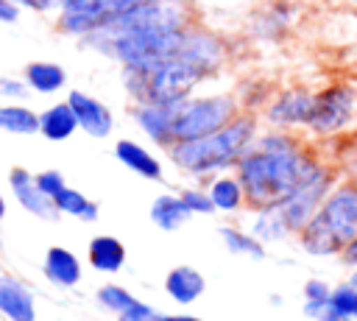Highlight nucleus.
<instances>
[{
	"mask_svg": "<svg viewBox=\"0 0 357 321\" xmlns=\"http://www.w3.org/2000/svg\"><path fill=\"white\" fill-rule=\"evenodd\" d=\"M326 307H329V304H324V301H304V315L318 321V318L326 313Z\"/></svg>",
	"mask_w": 357,
	"mask_h": 321,
	"instance_id": "nucleus-38",
	"label": "nucleus"
},
{
	"mask_svg": "<svg viewBox=\"0 0 357 321\" xmlns=\"http://www.w3.org/2000/svg\"><path fill=\"white\" fill-rule=\"evenodd\" d=\"M64 100L70 103V109H73V114H75L78 131H84V134H89V137H95V140H103V137L112 134V128H114V114H112V109H109L100 98H95V95H89V92H81V89H70Z\"/></svg>",
	"mask_w": 357,
	"mask_h": 321,
	"instance_id": "nucleus-12",
	"label": "nucleus"
},
{
	"mask_svg": "<svg viewBox=\"0 0 357 321\" xmlns=\"http://www.w3.org/2000/svg\"><path fill=\"white\" fill-rule=\"evenodd\" d=\"M310 156L312 154L287 128L257 134L251 148H245L234 162V176L245 193V204L259 209L282 201L301 179Z\"/></svg>",
	"mask_w": 357,
	"mask_h": 321,
	"instance_id": "nucleus-2",
	"label": "nucleus"
},
{
	"mask_svg": "<svg viewBox=\"0 0 357 321\" xmlns=\"http://www.w3.org/2000/svg\"><path fill=\"white\" fill-rule=\"evenodd\" d=\"M159 321H204V318L187 315V313H170V315H159Z\"/></svg>",
	"mask_w": 357,
	"mask_h": 321,
	"instance_id": "nucleus-39",
	"label": "nucleus"
},
{
	"mask_svg": "<svg viewBox=\"0 0 357 321\" xmlns=\"http://www.w3.org/2000/svg\"><path fill=\"white\" fill-rule=\"evenodd\" d=\"M117 321H159V313L151 307V304H145V301H139L134 310H128V313H123V315H117Z\"/></svg>",
	"mask_w": 357,
	"mask_h": 321,
	"instance_id": "nucleus-34",
	"label": "nucleus"
},
{
	"mask_svg": "<svg viewBox=\"0 0 357 321\" xmlns=\"http://www.w3.org/2000/svg\"><path fill=\"white\" fill-rule=\"evenodd\" d=\"M206 81V75L190 64L181 56H170L165 61H159L156 67H151L142 75V100H156V103H181L184 98H190L201 84Z\"/></svg>",
	"mask_w": 357,
	"mask_h": 321,
	"instance_id": "nucleus-7",
	"label": "nucleus"
},
{
	"mask_svg": "<svg viewBox=\"0 0 357 321\" xmlns=\"http://www.w3.org/2000/svg\"><path fill=\"white\" fill-rule=\"evenodd\" d=\"M36 176V184H39V190L53 201V195L67 184L64 181V173L61 170H56V167H50V170H42V173H33Z\"/></svg>",
	"mask_w": 357,
	"mask_h": 321,
	"instance_id": "nucleus-31",
	"label": "nucleus"
},
{
	"mask_svg": "<svg viewBox=\"0 0 357 321\" xmlns=\"http://www.w3.org/2000/svg\"><path fill=\"white\" fill-rule=\"evenodd\" d=\"M0 131L17 134V137L39 134V112H33L31 106H22L20 100H6L0 103Z\"/></svg>",
	"mask_w": 357,
	"mask_h": 321,
	"instance_id": "nucleus-24",
	"label": "nucleus"
},
{
	"mask_svg": "<svg viewBox=\"0 0 357 321\" xmlns=\"http://www.w3.org/2000/svg\"><path fill=\"white\" fill-rule=\"evenodd\" d=\"M206 290V279L198 268L192 265H176L167 271L165 276V293L176 301V304H192L201 299V293Z\"/></svg>",
	"mask_w": 357,
	"mask_h": 321,
	"instance_id": "nucleus-18",
	"label": "nucleus"
},
{
	"mask_svg": "<svg viewBox=\"0 0 357 321\" xmlns=\"http://www.w3.org/2000/svg\"><path fill=\"white\" fill-rule=\"evenodd\" d=\"M329 310H335V313L357 321V285L343 282V285L332 288V293H329Z\"/></svg>",
	"mask_w": 357,
	"mask_h": 321,
	"instance_id": "nucleus-29",
	"label": "nucleus"
},
{
	"mask_svg": "<svg viewBox=\"0 0 357 321\" xmlns=\"http://www.w3.org/2000/svg\"><path fill=\"white\" fill-rule=\"evenodd\" d=\"M176 56L187 59L206 78H212L226 64V45L218 33H212L206 28H198V25H187L184 33H181V45H178Z\"/></svg>",
	"mask_w": 357,
	"mask_h": 321,
	"instance_id": "nucleus-10",
	"label": "nucleus"
},
{
	"mask_svg": "<svg viewBox=\"0 0 357 321\" xmlns=\"http://www.w3.org/2000/svg\"><path fill=\"white\" fill-rule=\"evenodd\" d=\"M137 3L139 0H59L56 28L67 36L84 39Z\"/></svg>",
	"mask_w": 357,
	"mask_h": 321,
	"instance_id": "nucleus-8",
	"label": "nucleus"
},
{
	"mask_svg": "<svg viewBox=\"0 0 357 321\" xmlns=\"http://www.w3.org/2000/svg\"><path fill=\"white\" fill-rule=\"evenodd\" d=\"M20 8H28V11H36V14H50L56 11L59 0H17Z\"/></svg>",
	"mask_w": 357,
	"mask_h": 321,
	"instance_id": "nucleus-35",
	"label": "nucleus"
},
{
	"mask_svg": "<svg viewBox=\"0 0 357 321\" xmlns=\"http://www.w3.org/2000/svg\"><path fill=\"white\" fill-rule=\"evenodd\" d=\"M187 25H192L187 0H139L84 36L81 45L114 59L123 70L148 73L159 61L176 56Z\"/></svg>",
	"mask_w": 357,
	"mask_h": 321,
	"instance_id": "nucleus-1",
	"label": "nucleus"
},
{
	"mask_svg": "<svg viewBox=\"0 0 357 321\" xmlns=\"http://www.w3.org/2000/svg\"><path fill=\"white\" fill-rule=\"evenodd\" d=\"M357 234V181L332 184L315 215L298 229V243L307 254L332 257Z\"/></svg>",
	"mask_w": 357,
	"mask_h": 321,
	"instance_id": "nucleus-4",
	"label": "nucleus"
},
{
	"mask_svg": "<svg viewBox=\"0 0 357 321\" xmlns=\"http://www.w3.org/2000/svg\"><path fill=\"white\" fill-rule=\"evenodd\" d=\"M6 215V198H3V190H0V218Z\"/></svg>",
	"mask_w": 357,
	"mask_h": 321,
	"instance_id": "nucleus-41",
	"label": "nucleus"
},
{
	"mask_svg": "<svg viewBox=\"0 0 357 321\" xmlns=\"http://www.w3.org/2000/svg\"><path fill=\"white\" fill-rule=\"evenodd\" d=\"M86 260L95 271L117 274L126 265V246L114 234H95L86 246Z\"/></svg>",
	"mask_w": 357,
	"mask_h": 321,
	"instance_id": "nucleus-20",
	"label": "nucleus"
},
{
	"mask_svg": "<svg viewBox=\"0 0 357 321\" xmlns=\"http://www.w3.org/2000/svg\"><path fill=\"white\" fill-rule=\"evenodd\" d=\"M8 187H11V195L17 198V204L31 212L33 218H45V221H53L59 212L53 207V201L39 190L36 184V176L25 167H11L8 170Z\"/></svg>",
	"mask_w": 357,
	"mask_h": 321,
	"instance_id": "nucleus-14",
	"label": "nucleus"
},
{
	"mask_svg": "<svg viewBox=\"0 0 357 321\" xmlns=\"http://www.w3.org/2000/svg\"><path fill=\"white\" fill-rule=\"evenodd\" d=\"M248 232H251L262 246L282 243V240L293 237L290 229H287V223H284V218L279 215L276 204H271V207H259L257 215H254V221H251V229H248Z\"/></svg>",
	"mask_w": 357,
	"mask_h": 321,
	"instance_id": "nucleus-25",
	"label": "nucleus"
},
{
	"mask_svg": "<svg viewBox=\"0 0 357 321\" xmlns=\"http://www.w3.org/2000/svg\"><path fill=\"white\" fill-rule=\"evenodd\" d=\"M190 209L184 207V201L178 198V193H165L156 195L151 204V221L153 226H159L162 232H176L190 221Z\"/></svg>",
	"mask_w": 357,
	"mask_h": 321,
	"instance_id": "nucleus-22",
	"label": "nucleus"
},
{
	"mask_svg": "<svg viewBox=\"0 0 357 321\" xmlns=\"http://www.w3.org/2000/svg\"><path fill=\"white\" fill-rule=\"evenodd\" d=\"M310 112H312V92L307 87H290L282 89L265 106V120L273 128H298V126L307 128Z\"/></svg>",
	"mask_w": 357,
	"mask_h": 321,
	"instance_id": "nucleus-11",
	"label": "nucleus"
},
{
	"mask_svg": "<svg viewBox=\"0 0 357 321\" xmlns=\"http://www.w3.org/2000/svg\"><path fill=\"white\" fill-rule=\"evenodd\" d=\"M95 299H98V304L103 310H109L114 315H123V313H128V310H134L139 304V299L131 290H126L123 285H103V288H98Z\"/></svg>",
	"mask_w": 357,
	"mask_h": 321,
	"instance_id": "nucleus-28",
	"label": "nucleus"
},
{
	"mask_svg": "<svg viewBox=\"0 0 357 321\" xmlns=\"http://www.w3.org/2000/svg\"><path fill=\"white\" fill-rule=\"evenodd\" d=\"M75 131H78V123H75V114L67 100H59V103L47 106L45 112H39V134L45 140L61 142V140H70Z\"/></svg>",
	"mask_w": 357,
	"mask_h": 321,
	"instance_id": "nucleus-21",
	"label": "nucleus"
},
{
	"mask_svg": "<svg viewBox=\"0 0 357 321\" xmlns=\"http://www.w3.org/2000/svg\"><path fill=\"white\" fill-rule=\"evenodd\" d=\"M28 95V84L17 75H0V98L3 100H22Z\"/></svg>",
	"mask_w": 357,
	"mask_h": 321,
	"instance_id": "nucleus-32",
	"label": "nucleus"
},
{
	"mask_svg": "<svg viewBox=\"0 0 357 321\" xmlns=\"http://www.w3.org/2000/svg\"><path fill=\"white\" fill-rule=\"evenodd\" d=\"M176 106L178 103H156V100H139L131 109V117L137 123V128L156 142L159 148H170L173 145V117H176Z\"/></svg>",
	"mask_w": 357,
	"mask_h": 321,
	"instance_id": "nucleus-13",
	"label": "nucleus"
},
{
	"mask_svg": "<svg viewBox=\"0 0 357 321\" xmlns=\"http://www.w3.org/2000/svg\"><path fill=\"white\" fill-rule=\"evenodd\" d=\"M20 14H22V8L17 6V0H0V22L11 25L20 20Z\"/></svg>",
	"mask_w": 357,
	"mask_h": 321,
	"instance_id": "nucleus-36",
	"label": "nucleus"
},
{
	"mask_svg": "<svg viewBox=\"0 0 357 321\" xmlns=\"http://www.w3.org/2000/svg\"><path fill=\"white\" fill-rule=\"evenodd\" d=\"M332 184H335V170L329 165H324L318 156H310L301 179L293 184V190L282 201H276V209L284 218L290 234H298V229L315 215V209L321 207V201L326 198Z\"/></svg>",
	"mask_w": 357,
	"mask_h": 321,
	"instance_id": "nucleus-6",
	"label": "nucleus"
},
{
	"mask_svg": "<svg viewBox=\"0 0 357 321\" xmlns=\"http://www.w3.org/2000/svg\"><path fill=\"white\" fill-rule=\"evenodd\" d=\"M220 240L231 254L251 257V260H262L265 257V246L251 232H243V229H234V226H220Z\"/></svg>",
	"mask_w": 357,
	"mask_h": 321,
	"instance_id": "nucleus-27",
	"label": "nucleus"
},
{
	"mask_svg": "<svg viewBox=\"0 0 357 321\" xmlns=\"http://www.w3.org/2000/svg\"><path fill=\"white\" fill-rule=\"evenodd\" d=\"M318 321H351V318H346V315H340V313H335V310L326 307V313H324Z\"/></svg>",
	"mask_w": 357,
	"mask_h": 321,
	"instance_id": "nucleus-40",
	"label": "nucleus"
},
{
	"mask_svg": "<svg viewBox=\"0 0 357 321\" xmlns=\"http://www.w3.org/2000/svg\"><path fill=\"white\" fill-rule=\"evenodd\" d=\"M22 81L28 84V92L56 95L67 87V70L56 61H28L22 70Z\"/></svg>",
	"mask_w": 357,
	"mask_h": 321,
	"instance_id": "nucleus-19",
	"label": "nucleus"
},
{
	"mask_svg": "<svg viewBox=\"0 0 357 321\" xmlns=\"http://www.w3.org/2000/svg\"><path fill=\"white\" fill-rule=\"evenodd\" d=\"M329 293H332V285L324 282V279H310L304 285V301H324V304H329Z\"/></svg>",
	"mask_w": 357,
	"mask_h": 321,
	"instance_id": "nucleus-33",
	"label": "nucleus"
},
{
	"mask_svg": "<svg viewBox=\"0 0 357 321\" xmlns=\"http://www.w3.org/2000/svg\"><path fill=\"white\" fill-rule=\"evenodd\" d=\"M0 315L8 321H36L33 293L14 276L0 274Z\"/></svg>",
	"mask_w": 357,
	"mask_h": 321,
	"instance_id": "nucleus-15",
	"label": "nucleus"
},
{
	"mask_svg": "<svg viewBox=\"0 0 357 321\" xmlns=\"http://www.w3.org/2000/svg\"><path fill=\"white\" fill-rule=\"evenodd\" d=\"M114 156L123 167H128L131 173L148 179V181H159L165 176L162 170V162L137 140H117L114 142Z\"/></svg>",
	"mask_w": 357,
	"mask_h": 321,
	"instance_id": "nucleus-17",
	"label": "nucleus"
},
{
	"mask_svg": "<svg viewBox=\"0 0 357 321\" xmlns=\"http://www.w3.org/2000/svg\"><path fill=\"white\" fill-rule=\"evenodd\" d=\"M340 260H343V265H349L351 271L357 268V234H354V237L340 248Z\"/></svg>",
	"mask_w": 357,
	"mask_h": 321,
	"instance_id": "nucleus-37",
	"label": "nucleus"
},
{
	"mask_svg": "<svg viewBox=\"0 0 357 321\" xmlns=\"http://www.w3.org/2000/svg\"><path fill=\"white\" fill-rule=\"evenodd\" d=\"M259 134V123L251 112H237L226 126H220L212 134L195 137V140H181L167 148L170 162L192 176V179H212L218 173H226L234 167V162L243 156L245 148Z\"/></svg>",
	"mask_w": 357,
	"mask_h": 321,
	"instance_id": "nucleus-3",
	"label": "nucleus"
},
{
	"mask_svg": "<svg viewBox=\"0 0 357 321\" xmlns=\"http://www.w3.org/2000/svg\"><path fill=\"white\" fill-rule=\"evenodd\" d=\"M42 274L50 285H56L61 290H70L81 282V262L70 248L50 246L47 254H45V262H42Z\"/></svg>",
	"mask_w": 357,
	"mask_h": 321,
	"instance_id": "nucleus-16",
	"label": "nucleus"
},
{
	"mask_svg": "<svg viewBox=\"0 0 357 321\" xmlns=\"http://www.w3.org/2000/svg\"><path fill=\"white\" fill-rule=\"evenodd\" d=\"M240 112V100L229 92H212V95H190L176 106L173 117V142L195 140L204 134L218 131Z\"/></svg>",
	"mask_w": 357,
	"mask_h": 321,
	"instance_id": "nucleus-5",
	"label": "nucleus"
},
{
	"mask_svg": "<svg viewBox=\"0 0 357 321\" xmlns=\"http://www.w3.org/2000/svg\"><path fill=\"white\" fill-rule=\"evenodd\" d=\"M357 114V95L349 84H329L321 92H312V112L307 128L318 137L346 131Z\"/></svg>",
	"mask_w": 357,
	"mask_h": 321,
	"instance_id": "nucleus-9",
	"label": "nucleus"
},
{
	"mask_svg": "<svg viewBox=\"0 0 357 321\" xmlns=\"http://www.w3.org/2000/svg\"><path fill=\"white\" fill-rule=\"evenodd\" d=\"M53 207H56V212H59V215L81 218V221H86V223L98 221V215H100L98 204H95L92 198H86L81 190L70 187V184H64V187H61V190L53 195Z\"/></svg>",
	"mask_w": 357,
	"mask_h": 321,
	"instance_id": "nucleus-26",
	"label": "nucleus"
},
{
	"mask_svg": "<svg viewBox=\"0 0 357 321\" xmlns=\"http://www.w3.org/2000/svg\"><path fill=\"white\" fill-rule=\"evenodd\" d=\"M206 193L212 198L215 212H237L245 204V193H243V187H240V181H237L234 173H218V176H212Z\"/></svg>",
	"mask_w": 357,
	"mask_h": 321,
	"instance_id": "nucleus-23",
	"label": "nucleus"
},
{
	"mask_svg": "<svg viewBox=\"0 0 357 321\" xmlns=\"http://www.w3.org/2000/svg\"><path fill=\"white\" fill-rule=\"evenodd\" d=\"M178 198L184 201V207L190 209V215H212L215 212L206 187H184V190H178Z\"/></svg>",
	"mask_w": 357,
	"mask_h": 321,
	"instance_id": "nucleus-30",
	"label": "nucleus"
}]
</instances>
